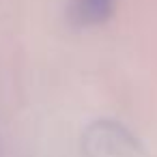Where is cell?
<instances>
[{"instance_id":"1","label":"cell","mask_w":157,"mask_h":157,"mask_svg":"<svg viewBox=\"0 0 157 157\" xmlns=\"http://www.w3.org/2000/svg\"><path fill=\"white\" fill-rule=\"evenodd\" d=\"M114 0H75V17L82 24L103 22L112 13Z\"/></svg>"}]
</instances>
